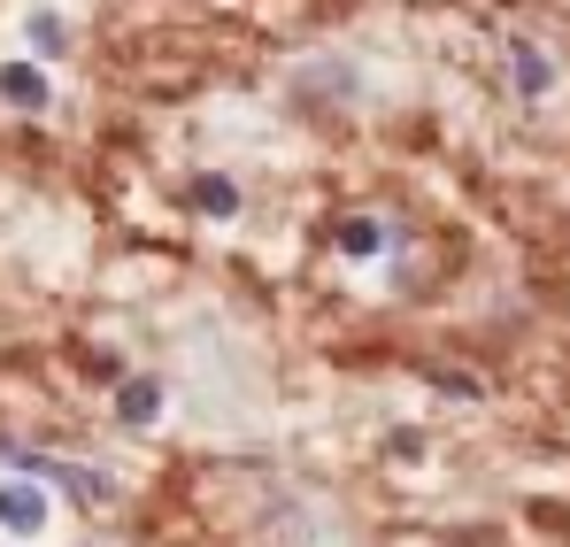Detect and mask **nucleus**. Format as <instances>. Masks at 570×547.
Instances as JSON below:
<instances>
[{"instance_id":"f03ea898","label":"nucleus","mask_w":570,"mask_h":547,"mask_svg":"<svg viewBox=\"0 0 570 547\" xmlns=\"http://www.w3.org/2000/svg\"><path fill=\"white\" fill-rule=\"evenodd\" d=\"M0 100H8V108H23V116H39V108L55 100V86H47V70H39V62H0Z\"/></svg>"},{"instance_id":"7ed1b4c3","label":"nucleus","mask_w":570,"mask_h":547,"mask_svg":"<svg viewBox=\"0 0 570 547\" xmlns=\"http://www.w3.org/2000/svg\"><path fill=\"white\" fill-rule=\"evenodd\" d=\"M116 417H124L131 432H147V424L163 417V385H155V378H124V385H116Z\"/></svg>"},{"instance_id":"423d86ee","label":"nucleus","mask_w":570,"mask_h":547,"mask_svg":"<svg viewBox=\"0 0 570 547\" xmlns=\"http://www.w3.org/2000/svg\"><path fill=\"white\" fill-rule=\"evenodd\" d=\"M193 208H200V216H239V185L232 178H193Z\"/></svg>"},{"instance_id":"39448f33","label":"nucleus","mask_w":570,"mask_h":547,"mask_svg":"<svg viewBox=\"0 0 570 547\" xmlns=\"http://www.w3.org/2000/svg\"><path fill=\"white\" fill-rule=\"evenodd\" d=\"M332 240H340V255H355V263H371V255L385 247V224H379V216H347V224H340Z\"/></svg>"},{"instance_id":"0eeeda50","label":"nucleus","mask_w":570,"mask_h":547,"mask_svg":"<svg viewBox=\"0 0 570 547\" xmlns=\"http://www.w3.org/2000/svg\"><path fill=\"white\" fill-rule=\"evenodd\" d=\"M31 47H39V55H62V47H70L62 16H31Z\"/></svg>"},{"instance_id":"20e7f679","label":"nucleus","mask_w":570,"mask_h":547,"mask_svg":"<svg viewBox=\"0 0 570 547\" xmlns=\"http://www.w3.org/2000/svg\"><path fill=\"white\" fill-rule=\"evenodd\" d=\"M509 78H517V92H532V100H540V92L556 86V62H548V47L517 39V47H509Z\"/></svg>"},{"instance_id":"f257e3e1","label":"nucleus","mask_w":570,"mask_h":547,"mask_svg":"<svg viewBox=\"0 0 570 547\" xmlns=\"http://www.w3.org/2000/svg\"><path fill=\"white\" fill-rule=\"evenodd\" d=\"M0 533H16V540H31V533H47V494L39 486H0Z\"/></svg>"}]
</instances>
